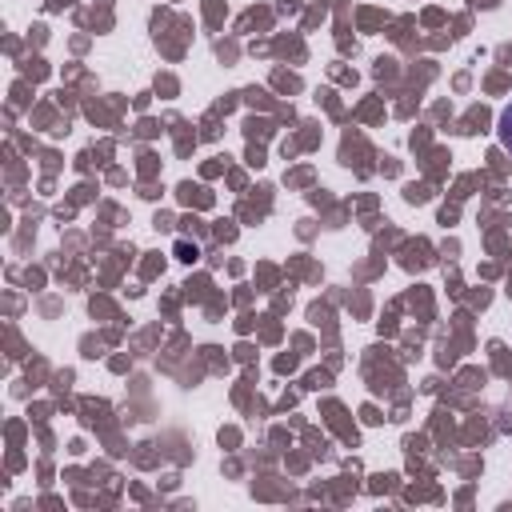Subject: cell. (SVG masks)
Wrapping results in <instances>:
<instances>
[{
	"mask_svg": "<svg viewBox=\"0 0 512 512\" xmlns=\"http://www.w3.org/2000/svg\"><path fill=\"white\" fill-rule=\"evenodd\" d=\"M496 140H500V148L504 152H512V104L500 112V120H496Z\"/></svg>",
	"mask_w": 512,
	"mask_h": 512,
	"instance_id": "cell-1",
	"label": "cell"
}]
</instances>
